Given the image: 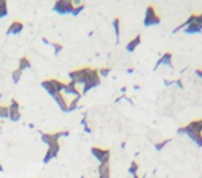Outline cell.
I'll return each mask as SVG.
<instances>
[{
    "mask_svg": "<svg viewBox=\"0 0 202 178\" xmlns=\"http://www.w3.org/2000/svg\"><path fill=\"white\" fill-rule=\"evenodd\" d=\"M9 119L12 121H18L20 119V112H19V103L13 99L11 101V105L9 106Z\"/></svg>",
    "mask_w": 202,
    "mask_h": 178,
    "instance_id": "5b68a950",
    "label": "cell"
},
{
    "mask_svg": "<svg viewBox=\"0 0 202 178\" xmlns=\"http://www.w3.org/2000/svg\"><path fill=\"white\" fill-rule=\"evenodd\" d=\"M82 10H83V6H80V7H75V9H73V11H72V14H73V16H77L79 12L82 11Z\"/></svg>",
    "mask_w": 202,
    "mask_h": 178,
    "instance_id": "d6986e66",
    "label": "cell"
},
{
    "mask_svg": "<svg viewBox=\"0 0 202 178\" xmlns=\"http://www.w3.org/2000/svg\"><path fill=\"white\" fill-rule=\"evenodd\" d=\"M21 71L23 70H20L19 68H18L17 70L16 71H13V74H12V77H13V81L17 83L18 81H19V79H20V75H21Z\"/></svg>",
    "mask_w": 202,
    "mask_h": 178,
    "instance_id": "2e32d148",
    "label": "cell"
},
{
    "mask_svg": "<svg viewBox=\"0 0 202 178\" xmlns=\"http://www.w3.org/2000/svg\"><path fill=\"white\" fill-rule=\"evenodd\" d=\"M73 4L70 1H66V0H62V1H58L56 2L54 5V10L58 11L59 13H66V12H72L73 11Z\"/></svg>",
    "mask_w": 202,
    "mask_h": 178,
    "instance_id": "277c9868",
    "label": "cell"
},
{
    "mask_svg": "<svg viewBox=\"0 0 202 178\" xmlns=\"http://www.w3.org/2000/svg\"><path fill=\"white\" fill-rule=\"evenodd\" d=\"M21 30H23V24H21L20 21L16 20V21H13V23L9 25L7 33H14V35H16V33H19Z\"/></svg>",
    "mask_w": 202,
    "mask_h": 178,
    "instance_id": "9c48e42d",
    "label": "cell"
},
{
    "mask_svg": "<svg viewBox=\"0 0 202 178\" xmlns=\"http://www.w3.org/2000/svg\"><path fill=\"white\" fill-rule=\"evenodd\" d=\"M137 171H138V164L136 161H132L130 168H129V172L132 175H137Z\"/></svg>",
    "mask_w": 202,
    "mask_h": 178,
    "instance_id": "9a60e30c",
    "label": "cell"
},
{
    "mask_svg": "<svg viewBox=\"0 0 202 178\" xmlns=\"http://www.w3.org/2000/svg\"><path fill=\"white\" fill-rule=\"evenodd\" d=\"M160 23V17L156 13V10L154 9V5H150L147 9L145 12V19H144V25L150 26V25H157Z\"/></svg>",
    "mask_w": 202,
    "mask_h": 178,
    "instance_id": "6da1fadb",
    "label": "cell"
},
{
    "mask_svg": "<svg viewBox=\"0 0 202 178\" xmlns=\"http://www.w3.org/2000/svg\"><path fill=\"white\" fill-rule=\"evenodd\" d=\"M170 139H166V140H163V141H161V142H156L155 144V149L157 150V151H160V150H162L163 149V146H166L167 145V142L169 141Z\"/></svg>",
    "mask_w": 202,
    "mask_h": 178,
    "instance_id": "e0dca14e",
    "label": "cell"
},
{
    "mask_svg": "<svg viewBox=\"0 0 202 178\" xmlns=\"http://www.w3.org/2000/svg\"><path fill=\"white\" fill-rule=\"evenodd\" d=\"M109 72H110V69H109V68H105V69H101V75H102V76H106Z\"/></svg>",
    "mask_w": 202,
    "mask_h": 178,
    "instance_id": "ffe728a7",
    "label": "cell"
},
{
    "mask_svg": "<svg viewBox=\"0 0 202 178\" xmlns=\"http://www.w3.org/2000/svg\"><path fill=\"white\" fill-rule=\"evenodd\" d=\"M99 178H110L109 163H103L99 165Z\"/></svg>",
    "mask_w": 202,
    "mask_h": 178,
    "instance_id": "52a82bcc",
    "label": "cell"
},
{
    "mask_svg": "<svg viewBox=\"0 0 202 178\" xmlns=\"http://www.w3.org/2000/svg\"><path fill=\"white\" fill-rule=\"evenodd\" d=\"M114 27L115 32H116V38H117V42H118V39H119V19L118 18L114 19Z\"/></svg>",
    "mask_w": 202,
    "mask_h": 178,
    "instance_id": "4fadbf2b",
    "label": "cell"
},
{
    "mask_svg": "<svg viewBox=\"0 0 202 178\" xmlns=\"http://www.w3.org/2000/svg\"><path fill=\"white\" fill-rule=\"evenodd\" d=\"M171 53L170 52H166L161 58H160V61H161V64H163V65H168V67H170L171 68Z\"/></svg>",
    "mask_w": 202,
    "mask_h": 178,
    "instance_id": "30bf717a",
    "label": "cell"
},
{
    "mask_svg": "<svg viewBox=\"0 0 202 178\" xmlns=\"http://www.w3.org/2000/svg\"><path fill=\"white\" fill-rule=\"evenodd\" d=\"M54 100L57 101V103L59 105V107L62 108L63 110H68L69 105H68V102H66V100H65V98H64V95H63L62 93L57 94V95L54 96Z\"/></svg>",
    "mask_w": 202,
    "mask_h": 178,
    "instance_id": "ba28073f",
    "label": "cell"
},
{
    "mask_svg": "<svg viewBox=\"0 0 202 178\" xmlns=\"http://www.w3.org/2000/svg\"><path fill=\"white\" fill-rule=\"evenodd\" d=\"M58 150H59V144H58V142L50 145V146H49V151H47V153H46V156H45V158H44V163H47L51 158L56 157L57 153H58Z\"/></svg>",
    "mask_w": 202,
    "mask_h": 178,
    "instance_id": "8992f818",
    "label": "cell"
},
{
    "mask_svg": "<svg viewBox=\"0 0 202 178\" xmlns=\"http://www.w3.org/2000/svg\"><path fill=\"white\" fill-rule=\"evenodd\" d=\"M201 30H202V13H200V14H197V17H196V19H195V21H194L193 24H190L189 26L185 27V32L192 35V33H199V32H201Z\"/></svg>",
    "mask_w": 202,
    "mask_h": 178,
    "instance_id": "3957f363",
    "label": "cell"
},
{
    "mask_svg": "<svg viewBox=\"0 0 202 178\" xmlns=\"http://www.w3.org/2000/svg\"><path fill=\"white\" fill-rule=\"evenodd\" d=\"M91 151H92V154L101 161V164L109 163V159H110V152H109V150H103L101 147H92Z\"/></svg>",
    "mask_w": 202,
    "mask_h": 178,
    "instance_id": "7a4b0ae2",
    "label": "cell"
},
{
    "mask_svg": "<svg viewBox=\"0 0 202 178\" xmlns=\"http://www.w3.org/2000/svg\"><path fill=\"white\" fill-rule=\"evenodd\" d=\"M19 69L20 70H23V69H25V68H28L30 67V61H28V58L27 57H23L21 60H20V62H19Z\"/></svg>",
    "mask_w": 202,
    "mask_h": 178,
    "instance_id": "7c38bea8",
    "label": "cell"
},
{
    "mask_svg": "<svg viewBox=\"0 0 202 178\" xmlns=\"http://www.w3.org/2000/svg\"><path fill=\"white\" fill-rule=\"evenodd\" d=\"M196 74L202 79V69H197V70H196Z\"/></svg>",
    "mask_w": 202,
    "mask_h": 178,
    "instance_id": "44dd1931",
    "label": "cell"
},
{
    "mask_svg": "<svg viewBox=\"0 0 202 178\" xmlns=\"http://www.w3.org/2000/svg\"><path fill=\"white\" fill-rule=\"evenodd\" d=\"M140 43H141V36L138 35L137 37H135V38L132 39L129 44L127 45V50H129V51H134V50H135V48L140 44Z\"/></svg>",
    "mask_w": 202,
    "mask_h": 178,
    "instance_id": "8fae6325",
    "label": "cell"
},
{
    "mask_svg": "<svg viewBox=\"0 0 202 178\" xmlns=\"http://www.w3.org/2000/svg\"><path fill=\"white\" fill-rule=\"evenodd\" d=\"M53 46H54V51H56V53H58L59 52V51H61V50H62V45L61 44H58V43H53Z\"/></svg>",
    "mask_w": 202,
    "mask_h": 178,
    "instance_id": "ac0fdd59",
    "label": "cell"
},
{
    "mask_svg": "<svg viewBox=\"0 0 202 178\" xmlns=\"http://www.w3.org/2000/svg\"><path fill=\"white\" fill-rule=\"evenodd\" d=\"M7 14V7H6V1H0V18Z\"/></svg>",
    "mask_w": 202,
    "mask_h": 178,
    "instance_id": "5bb4252c",
    "label": "cell"
}]
</instances>
